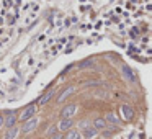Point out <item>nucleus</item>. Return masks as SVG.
Segmentation results:
<instances>
[{
  "instance_id": "obj_1",
  "label": "nucleus",
  "mask_w": 152,
  "mask_h": 139,
  "mask_svg": "<svg viewBox=\"0 0 152 139\" xmlns=\"http://www.w3.org/2000/svg\"><path fill=\"white\" fill-rule=\"evenodd\" d=\"M80 128L83 129V134H85V138H87V139L95 138L96 134H98V131H96L93 126H90V124L87 123V121H82V123H80Z\"/></svg>"
},
{
  "instance_id": "obj_2",
  "label": "nucleus",
  "mask_w": 152,
  "mask_h": 139,
  "mask_svg": "<svg viewBox=\"0 0 152 139\" xmlns=\"http://www.w3.org/2000/svg\"><path fill=\"white\" fill-rule=\"evenodd\" d=\"M38 126V119L33 116V118H30V119H26L25 121V124H23V128H21V133H30V131H33V129Z\"/></svg>"
},
{
  "instance_id": "obj_3",
  "label": "nucleus",
  "mask_w": 152,
  "mask_h": 139,
  "mask_svg": "<svg viewBox=\"0 0 152 139\" xmlns=\"http://www.w3.org/2000/svg\"><path fill=\"white\" fill-rule=\"evenodd\" d=\"M35 113H36V106H35V105H30V106H26L25 111L21 113L20 119H21V121H26V119L33 118V116H35Z\"/></svg>"
},
{
  "instance_id": "obj_4",
  "label": "nucleus",
  "mask_w": 152,
  "mask_h": 139,
  "mask_svg": "<svg viewBox=\"0 0 152 139\" xmlns=\"http://www.w3.org/2000/svg\"><path fill=\"white\" fill-rule=\"evenodd\" d=\"M77 111V106L75 105H67V106H64L61 111V116L62 118H71V116H74V113Z\"/></svg>"
},
{
  "instance_id": "obj_5",
  "label": "nucleus",
  "mask_w": 152,
  "mask_h": 139,
  "mask_svg": "<svg viewBox=\"0 0 152 139\" xmlns=\"http://www.w3.org/2000/svg\"><path fill=\"white\" fill-rule=\"evenodd\" d=\"M123 75L126 77L129 82H136V75H134V72H132V69L131 67H128V65H123Z\"/></svg>"
},
{
  "instance_id": "obj_6",
  "label": "nucleus",
  "mask_w": 152,
  "mask_h": 139,
  "mask_svg": "<svg viewBox=\"0 0 152 139\" xmlns=\"http://www.w3.org/2000/svg\"><path fill=\"white\" fill-rule=\"evenodd\" d=\"M72 124H74V121H72L71 118H62V121L59 123V126H57V128L61 129V131H67V129L72 128Z\"/></svg>"
},
{
  "instance_id": "obj_7",
  "label": "nucleus",
  "mask_w": 152,
  "mask_h": 139,
  "mask_svg": "<svg viewBox=\"0 0 152 139\" xmlns=\"http://www.w3.org/2000/svg\"><path fill=\"white\" fill-rule=\"evenodd\" d=\"M121 111H123V114H124V118L129 121V119H132V116H134V111H132V108L131 106H128V105H123L121 106Z\"/></svg>"
},
{
  "instance_id": "obj_8",
  "label": "nucleus",
  "mask_w": 152,
  "mask_h": 139,
  "mask_svg": "<svg viewBox=\"0 0 152 139\" xmlns=\"http://www.w3.org/2000/svg\"><path fill=\"white\" fill-rule=\"evenodd\" d=\"M15 123H16V114L13 113V111H10V113H8V116H7V119H5L7 128H13V126H15Z\"/></svg>"
},
{
  "instance_id": "obj_9",
  "label": "nucleus",
  "mask_w": 152,
  "mask_h": 139,
  "mask_svg": "<svg viewBox=\"0 0 152 139\" xmlns=\"http://www.w3.org/2000/svg\"><path fill=\"white\" fill-rule=\"evenodd\" d=\"M72 92H74V87H69V89H66L61 95H59V97H57V102H59V103H61V102H64V100H66L67 97L72 93Z\"/></svg>"
},
{
  "instance_id": "obj_10",
  "label": "nucleus",
  "mask_w": 152,
  "mask_h": 139,
  "mask_svg": "<svg viewBox=\"0 0 152 139\" xmlns=\"http://www.w3.org/2000/svg\"><path fill=\"white\" fill-rule=\"evenodd\" d=\"M93 124H95L93 128H95L96 131H98V129H105V126H107V121H105V119H101V118H96Z\"/></svg>"
},
{
  "instance_id": "obj_11",
  "label": "nucleus",
  "mask_w": 152,
  "mask_h": 139,
  "mask_svg": "<svg viewBox=\"0 0 152 139\" xmlns=\"http://www.w3.org/2000/svg\"><path fill=\"white\" fill-rule=\"evenodd\" d=\"M16 134H18V129L16 128H8V131L5 134V139H15Z\"/></svg>"
},
{
  "instance_id": "obj_12",
  "label": "nucleus",
  "mask_w": 152,
  "mask_h": 139,
  "mask_svg": "<svg viewBox=\"0 0 152 139\" xmlns=\"http://www.w3.org/2000/svg\"><path fill=\"white\" fill-rule=\"evenodd\" d=\"M52 95H54V92H52V90H51V92H48V93H44V95H43V97L39 98V103H41V105L48 103V102L51 100V97H52Z\"/></svg>"
},
{
  "instance_id": "obj_13",
  "label": "nucleus",
  "mask_w": 152,
  "mask_h": 139,
  "mask_svg": "<svg viewBox=\"0 0 152 139\" xmlns=\"http://www.w3.org/2000/svg\"><path fill=\"white\" fill-rule=\"evenodd\" d=\"M66 139H80V133L79 131H69V134H67V138Z\"/></svg>"
},
{
  "instance_id": "obj_14",
  "label": "nucleus",
  "mask_w": 152,
  "mask_h": 139,
  "mask_svg": "<svg viewBox=\"0 0 152 139\" xmlns=\"http://www.w3.org/2000/svg\"><path fill=\"white\" fill-rule=\"evenodd\" d=\"M107 121L108 123H113V124H118V118L115 113H108L107 114Z\"/></svg>"
},
{
  "instance_id": "obj_15",
  "label": "nucleus",
  "mask_w": 152,
  "mask_h": 139,
  "mask_svg": "<svg viewBox=\"0 0 152 139\" xmlns=\"http://www.w3.org/2000/svg\"><path fill=\"white\" fill-rule=\"evenodd\" d=\"M92 64H93V61H92V59H88V61H82V62H80L79 65H80L82 69H83V67H90Z\"/></svg>"
},
{
  "instance_id": "obj_16",
  "label": "nucleus",
  "mask_w": 152,
  "mask_h": 139,
  "mask_svg": "<svg viewBox=\"0 0 152 139\" xmlns=\"http://www.w3.org/2000/svg\"><path fill=\"white\" fill-rule=\"evenodd\" d=\"M51 139H64V136H62L61 133H54L52 136H51Z\"/></svg>"
},
{
  "instance_id": "obj_17",
  "label": "nucleus",
  "mask_w": 152,
  "mask_h": 139,
  "mask_svg": "<svg viewBox=\"0 0 152 139\" xmlns=\"http://www.w3.org/2000/svg\"><path fill=\"white\" fill-rule=\"evenodd\" d=\"M48 133H49V136H52V134L56 133V126H52V128H49V131H48Z\"/></svg>"
},
{
  "instance_id": "obj_18",
  "label": "nucleus",
  "mask_w": 152,
  "mask_h": 139,
  "mask_svg": "<svg viewBox=\"0 0 152 139\" xmlns=\"http://www.w3.org/2000/svg\"><path fill=\"white\" fill-rule=\"evenodd\" d=\"M2 124H3V118H2V116H0V126H2Z\"/></svg>"
}]
</instances>
